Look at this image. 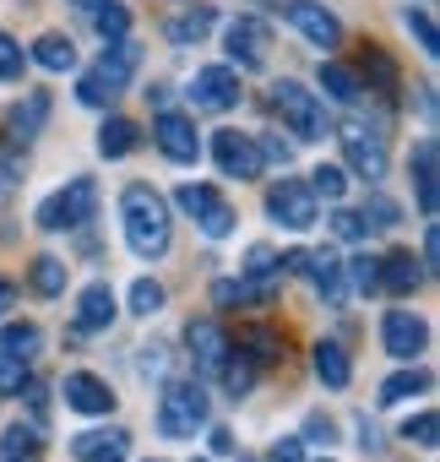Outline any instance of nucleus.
<instances>
[{
    "label": "nucleus",
    "mask_w": 440,
    "mask_h": 462,
    "mask_svg": "<svg viewBox=\"0 0 440 462\" xmlns=\"http://www.w3.org/2000/svg\"><path fill=\"white\" fill-rule=\"evenodd\" d=\"M120 217H125V245H131V256L158 262V256L169 251L174 228H169V207H163V196H158L152 185H125Z\"/></svg>",
    "instance_id": "obj_1"
},
{
    "label": "nucleus",
    "mask_w": 440,
    "mask_h": 462,
    "mask_svg": "<svg viewBox=\"0 0 440 462\" xmlns=\"http://www.w3.org/2000/svg\"><path fill=\"white\" fill-rule=\"evenodd\" d=\"M206 424V392L196 381H169L158 397V435L169 440H190Z\"/></svg>",
    "instance_id": "obj_2"
},
{
    "label": "nucleus",
    "mask_w": 440,
    "mask_h": 462,
    "mask_svg": "<svg viewBox=\"0 0 440 462\" xmlns=\"http://www.w3.org/2000/svg\"><path fill=\"white\" fill-rule=\"evenodd\" d=\"M93 207H98V185L87 174H77V180H66V190L39 201V228H50V235H60V228H82L93 217Z\"/></svg>",
    "instance_id": "obj_3"
},
{
    "label": "nucleus",
    "mask_w": 440,
    "mask_h": 462,
    "mask_svg": "<svg viewBox=\"0 0 440 462\" xmlns=\"http://www.w3.org/2000/svg\"><path fill=\"white\" fill-rule=\"evenodd\" d=\"M272 109H278V120H283L299 142H316V136L326 131V109H321V98H316L305 82H278V88H272Z\"/></svg>",
    "instance_id": "obj_4"
},
{
    "label": "nucleus",
    "mask_w": 440,
    "mask_h": 462,
    "mask_svg": "<svg viewBox=\"0 0 440 462\" xmlns=\"http://www.w3.org/2000/svg\"><path fill=\"white\" fill-rule=\"evenodd\" d=\"M224 50H229V60L240 71H261L267 55H272V28L261 17H234L229 33H224Z\"/></svg>",
    "instance_id": "obj_5"
},
{
    "label": "nucleus",
    "mask_w": 440,
    "mask_h": 462,
    "mask_svg": "<svg viewBox=\"0 0 440 462\" xmlns=\"http://www.w3.org/2000/svg\"><path fill=\"white\" fill-rule=\"evenodd\" d=\"M267 212H272V223L294 228V235L316 228V196H310L305 180H278V185L267 190Z\"/></svg>",
    "instance_id": "obj_6"
},
{
    "label": "nucleus",
    "mask_w": 440,
    "mask_h": 462,
    "mask_svg": "<svg viewBox=\"0 0 440 462\" xmlns=\"http://www.w3.org/2000/svg\"><path fill=\"white\" fill-rule=\"evenodd\" d=\"M212 158L224 169V180H256L261 174L256 136H245V131H212Z\"/></svg>",
    "instance_id": "obj_7"
},
{
    "label": "nucleus",
    "mask_w": 440,
    "mask_h": 462,
    "mask_svg": "<svg viewBox=\"0 0 440 462\" xmlns=\"http://www.w3.org/2000/svg\"><path fill=\"white\" fill-rule=\"evenodd\" d=\"M190 104L196 109H212V115H224L240 104V71L234 66H201L196 82H190Z\"/></svg>",
    "instance_id": "obj_8"
},
{
    "label": "nucleus",
    "mask_w": 440,
    "mask_h": 462,
    "mask_svg": "<svg viewBox=\"0 0 440 462\" xmlns=\"http://www.w3.org/2000/svg\"><path fill=\"white\" fill-rule=\"evenodd\" d=\"M380 343H386L391 359L413 365V359L424 354V343H429V327H424L413 310H386V321H380Z\"/></svg>",
    "instance_id": "obj_9"
},
{
    "label": "nucleus",
    "mask_w": 440,
    "mask_h": 462,
    "mask_svg": "<svg viewBox=\"0 0 440 462\" xmlns=\"http://www.w3.org/2000/svg\"><path fill=\"white\" fill-rule=\"evenodd\" d=\"M152 142H158L163 158H174V163H196V158H201L196 120H185V115H174V109H163V115L152 120Z\"/></svg>",
    "instance_id": "obj_10"
},
{
    "label": "nucleus",
    "mask_w": 440,
    "mask_h": 462,
    "mask_svg": "<svg viewBox=\"0 0 440 462\" xmlns=\"http://www.w3.org/2000/svg\"><path fill=\"white\" fill-rule=\"evenodd\" d=\"M278 283H283V256H278L272 245H251V256H245V267H240V289L251 294V305L272 300Z\"/></svg>",
    "instance_id": "obj_11"
},
{
    "label": "nucleus",
    "mask_w": 440,
    "mask_h": 462,
    "mask_svg": "<svg viewBox=\"0 0 440 462\" xmlns=\"http://www.w3.org/2000/svg\"><path fill=\"white\" fill-rule=\"evenodd\" d=\"M60 392H66V408H71V413H82V419H104V413L115 408L109 381H104V375H93V370H71Z\"/></svg>",
    "instance_id": "obj_12"
},
{
    "label": "nucleus",
    "mask_w": 440,
    "mask_h": 462,
    "mask_svg": "<svg viewBox=\"0 0 440 462\" xmlns=\"http://www.w3.org/2000/svg\"><path fill=\"white\" fill-rule=\"evenodd\" d=\"M283 17H289V23H294V28H299V33H305L316 50H332V44L343 39V23H337L326 6H321V0H289V6H283Z\"/></svg>",
    "instance_id": "obj_13"
},
{
    "label": "nucleus",
    "mask_w": 440,
    "mask_h": 462,
    "mask_svg": "<svg viewBox=\"0 0 440 462\" xmlns=\"http://www.w3.org/2000/svg\"><path fill=\"white\" fill-rule=\"evenodd\" d=\"M283 273L310 278L321 300H337V294H343V262L326 256V251H294V256H283Z\"/></svg>",
    "instance_id": "obj_14"
},
{
    "label": "nucleus",
    "mask_w": 440,
    "mask_h": 462,
    "mask_svg": "<svg viewBox=\"0 0 440 462\" xmlns=\"http://www.w3.org/2000/svg\"><path fill=\"white\" fill-rule=\"evenodd\" d=\"M185 348H190V365L201 370V375H217V365L229 359V337H224V327L217 321H190L185 327Z\"/></svg>",
    "instance_id": "obj_15"
},
{
    "label": "nucleus",
    "mask_w": 440,
    "mask_h": 462,
    "mask_svg": "<svg viewBox=\"0 0 440 462\" xmlns=\"http://www.w3.org/2000/svg\"><path fill=\"white\" fill-rule=\"evenodd\" d=\"M343 152H348V169L359 180H380L386 174V142L364 125H343Z\"/></svg>",
    "instance_id": "obj_16"
},
{
    "label": "nucleus",
    "mask_w": 440,
    "mask_h": 462,
    "mask_svg": "<svg viewBox=\"0 0 440 462\" xmlns=\"http://www.w3.org/2000/svg\"><path fill=\"white\" fill-rule=\"evenodd\" d=\"M115 316H120V305H115V289L109 283H87L82 294H77V332H109L115 327Z\"/></svg>",
    "instance_id": "obj_17"
},
{
    "label": "nucleus",
    "mask_w": 440,
    "mask_h": 462,
    "mask_svg": "<svg viewBox=\"0 0 440 462\" xmlns=\"http://www.w3.org/2000/svg\"><path fill=\"white\" fill-rule=\"evenodd\" d=\"M440 147H435V136H424L418 147H413V190H418V212L424 217H435V201H440Z\"/></svg>",
    "instance_id": "obj_18"
},
{
    "label": "nucleus",
    "mask_w": 440,
    "mask_h": 462,
    "mask_svg": "<svg viewBox=\"0 0 440 462\" xmlns=\"http://www.w3.org/2000/svg\"><path fill=\"white\" fill-rule=\"evenodd\" d=\"M77 462H125L131 457V435L125 430H87L71 440Z\"/></svg>",
    "instance_id": "obj_19"
},
{
    "label": "nucleus",
    "mask_w": 440,
    "mask_h": 462,
    "mask_svg": "<svg viewBox=\"0 0 440 462\" xmlns=\"http://www.w3.org/2000/svg\"><path fill=\"white\" fill-rule=\"evenodd\" d=\"M136 66H142V44L120 39V44H109V50H104V60H98V71H93V77L115 93V88H125V82H131V71H136Z\"/></svg>",
    "instance_id": "obj_20"
},
{
    "label": "nucleus",
    "mask_w": 440,
    "mask_h": 462,
    "mask_svg": "<svg viewBox=\"0 0 440 462\" xmlns=\"http://www.w3.org/2000/svg\"><path fill=\"white\" fill-rule=\"evenodd\" d=\"M424 283V267L408 256V251H391L386 262H380V289H391V294H413Z\"/></svg>",
    "instance_id": "obj_21"
},
{
    "label": "nucleus",
    "mask_w": 440,
    "mask_h": 462,
    "mask_svg": "<svg viewBox=\"0 0 440 462\" xmlns=\"http://www.w3.org/2000/svg\"><path fill=\"white\" fill-rule=\"evenodd\" d=\"M256 375H261V370H256V365H251V359H245L240 348H229V359H224V365H217V381H224V392H229L234 402H240V397H251V386H256Z\"/></svg>",
    "instance_id": "obj_22"
},
{
    "label": "nucleus",
    "mask_w": 440,
    "mask_h": 462,
    "mask_svg": "<svg viewBox=\"0 0 440 462\" xmlns=\"http://www.w3.org/2000/svg\"><path fill=\"white\" fill-rule=\"evenodd\" d=\"M240 354L261 370V365H272V359L283 354V337H278L272 327H240Z\"/></svg>",
    "instance_id": "obj_23"
},
{
    "label": "nucleus",
    "mask_w": 440,
    "mask_h": 462,
    "mask_svg": "<svg viewBox=\"0 0 440 462\" xmlns=\"http://www.w3.org/2000/svg\"><path fill=\"white\" fill-rule=\"evenodd\" d=\"M316 375H321V386L343 392V386L353 381V365H348V354H343L337 343H316Z\"/></svg>",
    "instance_id": "obj_24"
},
{
    "label": "nucleus",
    "mask_w": 440,
    "mask_h": 462,
    "mask_svg": "<svg viewBox=\"0 0 440 462\" xmlns=\"http://www.w3.org/2000/svg\"><path fill=\"white\" fill-rule=\"evenodd\" d=\"M174 201H179V212H185V217H196V228H201V223H206L217 207H224V196H217L212 185H190V180L174 190Z\"/></svg>",
    "instance_id": "obj_25"
},
{
    "label": "nucleus",
    "mask_w": 440,
    "mask_h": 462,
    "mask_svg": "<svg viewBox=\"0 0 440 462\" xmlns=\"http://www.w3.org/2000/svg\"><path fill=\"white\" fill-rule=\"evenodd\" d=\"M33 60H39L44 71H77V44H71L66 33H44V39L33 44Z\"/></svg>",
    "instance_id": "obj_26"
},
{
    "label": "nucleus",
    "mask_w": 440,
    "mask_h": 462,
    "mask_svg": "<svg viewBox=\"0 0 440 462\" xmlns=\"http://www.w3.org/2000/svg\"><path fill=\"white\" fill-rule=\"evenodd\" d=\"M66 278H71V267H66L60 256H39V262L28 267V283H33V294H44V300L66 294Z\"/></svg>",
    "instance_id": "obj_27"
},
{
    "label": "nucleus",
    "mask_w": 440,
    "mask_h": 462,
    "mask_svg": "<svg viewBox=\"0 0 440 462\" xmlns=\"http://www.w3.org/2000/svg\"><path fill=\"white\" fill-rule=\"evenodd\" d=\"M418 392H429V375L424 370H397V375H386L380 381V408H397V402H408V397H418Z\"/></svg>",
    "instance_id": "obj_28"
},
{
    "label": "nucleus",
    "mask_w": 440,
    "mask_h": 462,
    "mask_svg": "<svg viewBox=\"0 0 440 462\" xmlns=\"http://www.w3.org/2000/svg\"><path fill=\"white\" fill-rule=\"evenodd\" d=\"M321 88H326V98L332 104H359V77L348 71V66H337V60H321Z\"/></svg>",
    "instance_id": "obj_29"
},
{
    "label": "nucleus",
    "mask_w": 440,
    "mask_h": 462,
    "mask_svg": "<svg viewBox=\"0 0 440 462\" xmlns=\"http://www.w3.org/2000/svg\"><path fill=\"white\" fill-rule=\"evenodd\" d=\"M44 348V337H39V327H28V321H12V327H0V354H12V359H33Z\"/></svg>",
    "instance_id": "obj_30"
},
{
    "label": "nucleus",
    "mask_w": 440,
    "mask_h": 462,
    "mask_svg": "<svg viewBox=\"0 0 440 462\" xmlns=\"http://www.w3.org/2000/svg\"><path fill=\"white\" fill-rule=\"evenodd\" d=\"M0 457H6V462H39V457H44V440H39V430H28V424H12V430H6V440H0Z\"/></svg>",
    "instance_id": "obj_31"
},
{
    "label": "nucleus",
    "mask_w": 440,
    "mask_h": 462,
    "mask_svg": "<svg viewBox=\"0 0 440 462\" xmlns=\"http://www.w3.org/2000/svg\"><path fill=\"white\" fill-rule=\"evenodd\" d=\"M131 147H136V125H131L125 115H109L104 131H98V152H104V158H125Z\"/></svg>",
    "instance_id": "obj_32"
},
{
    "label": "nucleus",
    "mask_w": 440,
    "mask_h": 462,
    "mask_svg": "<svg viewBox=\"0 0 440 462\" xmlns=\"http://www.w3.org/2000/svg\"><path fill=\"white\" fill-rule=\"evenodd\" d=\"M44 115H50V98H44V93H28V104L12 109V136H17V142H33V131L44 125Z\"/></svg>",
    "instance_id": "obj_33"
},
{
    "label": "nucleus",
    "mask_w": 440,
    "mask_h": 462,
    "mask_svg": "<svg viewBox=\"0 0 440 462\" xmlns=\"http://www.w3.org/2000/svg\"><path fill=\"white\" fill-rule=\"evenodd\" d=\"M206 33H212V12H206V6H201V12H185V17L169 23V39H174V44H201Z\"/></svg>",
    "instance_id": "obj_34"
},
{
    "label": "nucleus",
    "mask_w": 440,
    "mask_h": 462,
    "mask_svg": "<svg viewBox=\"0 0 440 462\" xmlns=\"http://www.w3.org/2000/svg\"><path fill=\"white\" fill-rule=\"evenodd\" d=\"M343 190H348V169H343V163H321V169L310 174V196L343 201Z\"/></svg>",
    "instance_id": "obj_35"
},
{
    "label": "nucleus",
    "mask_w": 440,
    "mask_h": 462,
    "mask_svg": "<svg viewBox=\"0 0 440 462\" xmlns=\"http://www.w3.org/2000/svg\"><path fill=\"white\" fill-rule=\"evenodd\" d=\"M93 23H98V33H104L109 44H120V39H125V28H131V12H125V6H115V0H104V6L93 12Z\"/></svg>",
    "instance_id": "obj_36"
},
{
    "label": "nucleus",
    "mask_w": 440,
    "mask_h": 462,
    "mask_svg": "<svg viewBox=\"0 0 440 462\" xmlns=\"http://www.w3.org/2000/svg\"><path fill=\"white\" fill-rule=\"evenodd\" d=\"M402 28L418 39V50H424L429 60L440 55V39H435V23H429V12H413V6H408V12H402Z\"/></svg>",
    "instance_id": "obj_37"
},
{
    "label": "nucleus",
    "mask_w": 440,
    "mask_h": 462,
    "mask_svg": "<svg viewBox=\"0 0 440 462\" xmlns=\"http://www.w3.org/2000/svg\"><path fill=\"white\" fill-rule=\"evenodd\" d=\"M158 310H163V283L136 278L131 283V316H158Z\"/></svg>",
    "instance_id": "obj_38"
},
{
    "label": "nucleus",
    "mask_w": 440,
    "mask_h": 462,
    "mask_svg": "<svg viewBox=\"0 0 440 462\" xmlns=\"http://www.w3.org/2000/svg\"><path fill=\"white\" fill-rule=\"evenodd\" d=\"M364 77L375 82V93H397V66H391V55L370 50V55H364Z\"/></svg>",
    "instance_id": "obj_39"
},
{
    "label": "nucleus",
    "mask_w": 440,
    "mask_h": 462,
    "mask_svg": "<svg viewBox=\"0 0 440 462\" xmlns=\"http://www.w3.org/2000/svg\"><path fill=\"white\" fill-rule=\"evenodd\" d=\"M402 440H413V446L435 451V446H440V419H435V413H418V419H408V424H402Z\"/></svg>",
    "instance_id": "obj_40"
},
{
    "label": "nucleus",
    "mask_w": 440,
    "mask_h": 462,
    "mask_svg": "<svg viewBox=\"0 0 440 462\" xmlns=\"http://www.w3.org/2000/svg\"><path fill=\"white\" fill-rule=\"evenodd\" d=\"M332 235H337V240H348V245H359V240L370 235V223H364L353 207H337V212H332Z\"/></svg>",
    "instance_id": "obj_41"
},
{
    "label": "nucleus",
    "mask_w": 440,
    "mask_h": 462,
    "mask_svg": "<svg viewBox=\"0 0 440 462\" xmlns=\"http://www.w3.org/2000/svg\"><path fill=\"white\" fill-rule=\"evenodd\" d=\"M359 217H364L370 228H397V217H402V212H397V201H391V196H380V190H375V196L364 201V212H359Z\"/></svg>",
    "instance_id": "obj_42"
},
{
    "label": "nucleus",
    "mask_w": 440,
    "mask_h": 462,
    "mask_svg": "<svg viewBox=\"0 0 440 462\" xmlns=\"http://www.w3.org/2000/svg\"><path fill=\"white\" fill-rule=\"evenodd\" d=\"M348 278H353L359 294H375V289H380V262H375V256H353V262H348Z\"/></svg>",
    "instance_id": "obj_43"
},
{
    "label": "nucleus",
    "mask_w": 440,
    "mask_h": 462,
    "mask_svg": "<svg viewBox=\"0 0 440 462\" xmlns=\"http://www.w3.org/2000/svg\"><path fill=\"white\" fill-rule=\"evenodd\" d=\"M77 98H82L87 109H109V98H115V93H109V88H104V82H98V77L87 71V77L77 82Z\"/></svg>",
    "instance_id": "obj_44"
},
{
    "label": "nucleus",
    "mask_w": 440,
    "mask_h": 462,
    "mask_svg": "<svg viewBox=\"0 0 440 462\" xmlns=\"http://www.w3.org/2000/svg\"><path fill=\"white\" fill-rule=\"evenodd\" d=\"M23 60H28V50H23L17 39L0 33V77H17V71H23Z\"/></svg>",
    "instance_id": "obj_45"
},
{
    "label": "nucleus",
    "mask_w": 440,
    "mask_h": 462,
    "mask_svg": "<svg viewBox=\"0 0 440 462\" xmlns=\"http://www.w3.org/2000/svg\"><path fill=\"white\" fill-rule=\"evenodd\" d=\"M23 381H28V365L12 359V354H0V392H23Z\"/></svg>",
    "instance_id": "obj_46"
},
{
    "label": "nucleus",
    "mask_w": 440,
    "mask_h": 462,
    "mask_svg": "<svg viewBox=\"0 0 440 462\" xmlns=\"http://www.w3.org/2000/svg\"><path fill=\"white\" fill-rule=\"evenodd\" d=\"M212 300H217V305H251V294L240 289V278H224V283L212 289Z\"/></svg>",
    "instance_id": "obj_47"
},
{
    "label": "nucleus",
    "mask_w": 440,
    "mask_h": 462,
    "mask_svg": "<svg viewBox=\"0 0 440 462\" xmlns=\"http://www.w3.org/2000/svg\"><path fill=\"white\" fill-rule=\"evenodd\" d=\"M267 462H305V440H294V435H283L278 446H272V457Z\"/></svg>",
    "instance_id": "obj_48"
},
{
    "label": "nucleus",
    "mask_w": 440,
    "mask_h": 462,
    "mask_svg": "<svg viewBox=\"0 0 440 462\" xmlns=\"http://www.w3.org/2000/svg\"><path fill=\"white\" fill-rule=\"evenodd\" d=\"M359 451H370V457L380 451V435H375V424H370V419H359Z\"/></svg>",
    "instance_id": "obj_49"
},
{
    "label": "nucleus",
    "mask_w": 440,
    "mask_h": 462,
    "mask_svg": "<svg viewBox=\"0 0 440 462\" xmlns=\"http://www.w3.org/2000/svg\"><path fill=\"white\" fill-rule=\"evenodd\" d=\"M435 262H440V235H435V228H429V235H424V262H418V267L429 273Z\"/></svg>",
    "instance_id": "obj_50"
},
{
    "label": "nucleus",
    "mask_w": 440,
    "mask_h": 462,
    "mask_svg": "<svg viewBox=\"0 0 440 462\" xmlns=\"http://www.w3.org/2000/svg\"><path fill=\"white\" fill-rule=\"evenodd\" d=\"M212 451L229 457V451H234V435H229V430H212Z\"/></svg>",
    "instance_id": "obj_51"
},
{
    "label": "nucleus",
    "mask_w": 440,
    "mask_h": 462,
    "mask_svg": "<svg viewBox=\"0 0 440 462\" xmlns=\"http://www.w3.org/2000/svg\"><path fill=\"white\" fill-rule=\"evenodd\" d=\"M12 300H17V289H12L6 278H0V316H6V310H12Z\"/></svg>",
    "instance_id": "obj_52"
},
{
    "label": "nucleus",
    "mask_w": 440,
    "mask_h": 462,
    "mask_svg": "<svg viewBox=\"0 0 440 462\" xmlns=\"http://www.w3.org/2000/svg\"><path fill=\"white\" fill-rule=\"evenodd\" d=\"M28 408H33V413H44V386H39V381L28 386Z\"/></svg>",
    "instance_id": "obj_53"
},
{
    "label": "nucleus",
    "mask_w": 440,
    "mask_h": 462,
    "mask_svg": "<svg viewBox=\"0 0 440 462\" xmlns=\"http://www.w3.org/2000/svg\"><path fill=\"white\" fill-rule=\"evenodd\" d=\"M310 435H316V440H321V435L332 440V419H321V413H316V419H310Z\"/></svg>",
    "instance_id": "obj_54"
},
{
    "label": "nucleus",
    "mask_w": 440,
    "mask_h": 462,
    "mask_svg": "<svg viewBox=\"0 0 440 462\" xmlns=\"http://www.w3.org/2000/svg\"><path fill=\"white\" fill-rule=\"evenodd\" d=\"M66 6H77V12H98L104 0H66Z\"/></svg>",
    "instance_id": "obj_55"
},
{
    "label": "nucleus",
    "mask_w": 440,
    "mask_h": 462,
    "mask_svg": "<svg viewBox=\"0 0 440 462\" xmlns=\"http://www.w3.org/2000/svg\"><path fill=\"white\" fill-rule=\"evenodd\" d=\"M0 462H6V457H0Z\"/></svg>",
    "instance_id": "obj_56"
}]
</instances>
